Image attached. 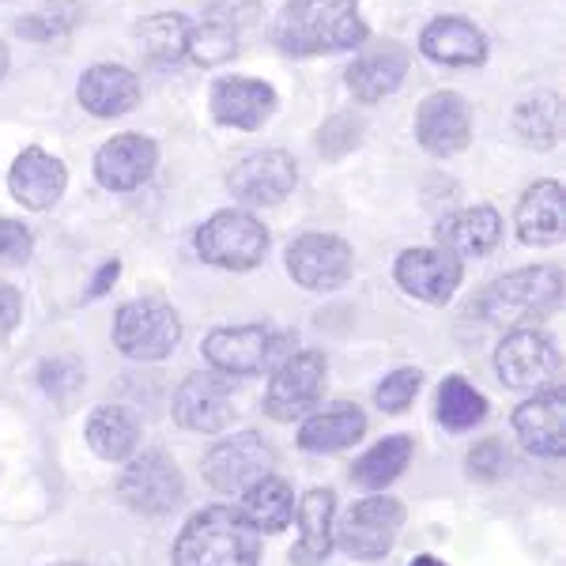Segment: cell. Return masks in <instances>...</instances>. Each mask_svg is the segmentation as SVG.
I'll use <instances>...</instances> for the list:
<instances>
[{
  "instance_id": "obj_9",
  "label": "cell",
  "mask_w": 566,
  "mask_h": 566,
  "mask_svg": "<svg viewBox=\"0 0 566 566\" xmlns=\"http://www.w3.org/2000/svg\"><path fill=\"white\" fill-rule=\"evenodd\" d=\"M181 491H186V480H181L178 464L159 450L129 458V469L117 480V495H122L125 506L148 517L170 514L181 502Z\"/></svg>"
},
{
  "instance_id": "obj_17",
  "label": "cell",
  "mask_w": 566,
  "mask_h": 566,
  "mask_svg": "<svg viewBox=\"0 0 566 566\" xmlns=\"http://www.w3.org/2000/svg\"><path fill=\"white\" fill-rule=\"evenodd\" d=\"M155 163H159L155 140H148V136H140V133H125L98 148L95 178L109 193H129V189L144 186V181L151 178Z\"/></svg>"
},
{
  "instance_id": "obj_13",
  "label": "cell",
  "mask_w": 566,
  "mask_h": 566,
  "mask_svg": "<svg viewBox=\"0 0 566 566\" xmlns=\"http://www.w3.org/2000/svg\"><path fill=\"white\" fill-rule=\"evenodd\" d=\"M559 367V348L541 328H514L495 352V370L502 386L510 389H533L547 381Z\"/></svg>"
},
{
  "instance_id": "obj_4",
  "label": "cell",
  "mask_w": 566,
  "mask_h": 566,
  "mask_svg": "<svg viewBox=\"0 0 566 566\" xmlns=\"http://www.w3.org/2000/svg\"><path fill=\"white\" fill-rule=\"evenodd\" d=\"M197 253L216 269L250 272L269 253V231H264L258 216L227 208V212H216L197 231Z\"/></svg>"
},
{
  "instance_id": "obj_22",
  "label": "cell",
  "mask_w": 566,
  "mask_h": 566,
  "mask_svg": "<svg viewBox=\"0 0 566 566\" xmlns=\"http://www.w3.org/2000/svg\"><path fill=\"white\" fill-rule=\"evenodd\" d=\"M76 98L95 117H122L140 103V80L125 65H95L80 76Z\"/></svg>"
},
{
  "instance_id": "obj_14",
  "label": "cell",
  "mask_w": 566,
  "mask_h": 566,
  "mask_svg": "<svg viewBox=\"0 0 566 566\" xmlns=\"http://www.w3.org/2000/svg\"><path fill=\"white\" fill-rule=\"evenodd\" d=\"M397 283L412 298H423L431 306H442L453 298V291L461 287V258H453L450 250H408L397 261Z\"/></svg>"
},
{
  "instance_id": "obj_6",
  "label": "cell",
  "mask_w": 566,
  "mask_h": 566,
  "mask_svg": "<svg viewBox=\"0 0 566 566\" xmlns=\"http://www.w3.org/2000/svg\"><path fill=\"white\" fill-rule=\"evenodd\" d=\"M400 525H405V506L389 495H370L355 502L340 525H333V544H340L352 559L370 563L389 555V547L400 536Z\"/></svg>"
},
{
  "instance_id": "obj_34",
  "label": "cell",
  "mask_w": 566,
  "mask_h": 566,
  "mask_svg": "<svg viewBox=\"0 0 566 566\" xmlns=\"http://www.w3.org/2000/svg\"><path fill=\"white\" fill-rule=\"evenodd\" d=\"M76 23H80V0H45L39 12H31L27 20L15 23V31L31 42H53V39H65Z\"/></svg>"
},
{
  "instance_id": "obj_44",
  "label": "cell",
  "mask_w": 566,
  "mask_h": 566,
  "mask_svg": "<svg viewBox=\"0 0 566 566\" xmlns=\"http://www.w3.org/2000/svg\"><path fill=\"white\" fill-rule=\"evenodd\" d=\"M4 72H8V50L0 45V76H4Z\"/></svg>"
},
{
  "instance_id": "obj_41",
  "label": "cell",
  "mask_w": 566,
  "mask_h": 566,
  "mask_svg": "<svg viewBox=\"0 0 566 566\" xmlns=\"http://www.w3.org/2000/svg\"><path fill=\"white\" fill-rule=\"evenodd\" d=\"M23 317V298L15 287H8V283H0V336H8L15 325H20Z\"/></svg>"
},
{
  "instance_id": "obj_10",
  "label": "cell",
  "mask_w": 566,
  "mask_h": 566,
  "mask_svg": "<svg viewBox=\"0 0 566 566\" xmlns=\"http://www.w3.org/2000/svg\"><path fill=\"white\" fill-rule=\"evenodd\" d=\"M283 336L272 333L269 325H239V328H216L205 340L208 367L219 374H261L276 363ZM280 367V363H276Z\"/></svg>"
},
{
  "instance_id": "obj_39",
  "label": "cell",
  "mask_w": 566,
  "mask_h": 566,
  "mask_svg": "<svg viewBox=\"0 0 566 566\" xmlns=\"http://www.w3.org/2000/svg\"><path fill=\"white\" fill-rule=\"evenodd\" d=\"M34 253V239L23 223H12V219H0V269H15V264H27Z\"/></svg>"
},
{
  "instance_id": "obj_3",
  "label": "cell",
  "mask_w": 566,
  "mask_h": 566,
  "mask_svg": "<svg viewBox=\"0 0 566 566\" xmlns=\"http://www.w3.org/2000/svg\"><path fill=\"white\" fill-rule=\"evenodd\" d=\"M563 298V276L555 269H522L491 283L476 298V310L491 325H522L525 317L547 314Z\"/></svg>"
},
{
  "instance_id": "obj_21",
  "label": "cell",
  "mask_w": 566,
  "mask_h": 566,
  "mask_svg": "<svg viewBox=\"0 0 566 566\" xmlns=\"http://www.w3.org/2000/svg\"><path fill=\"white\" fill-rule=\"evenodd\" d=\"M65 186H69L65 163L53 159V155L42 148L20 151V159L12 163V175H8L12 197L20 200L23 208H34V212L57 205L61 193H65Z\"/></svg>"
},
{
  "instance_id": "obj_25",
  "label": "cell",
  "mask_w": 566,
  "mask_h": 566,
  "mask_svg": "<svg viewBox=\"0 0 566 566\" xmlns=\"http://www.w3.org/2000/svg\"><path fill=\"white\" fill-rule=\"evenodd\" d=\"M563 186L559 181H536L517 205V234L525 245H555L563 239Z\"/></svg>"
},
{
  "instance_id": "obj_30",
  "label": "cell",
  "mask_w": 566,
  "mask_h": 566,
  "mask_svg": "<svg viewBox=\"0 0 566 566\" xmlns=\"http://www.w3.org/2000/svg\"><path fill=\"white\" fill-rule=\"evenodd\" d=\"M408 461H412V438L408 434L381 438L374 450H367L352 464V480L359 483L363 491H386L389 483L408 469Z\"/></svg>"
},
{
  "instance_id": "obj_45",
  "label": "cell",
  "mask_w": 566,
  "mask_h": 566,
  "mask_svg": "<svg viewBox=\"0 0 566 566\" xmlns=\"http://www.w3.org/2000/svg\"><path fill=\"white\" fill-rule=\"evenodd\" d=\"M57 566H84V563H57Z\"/></svg>"
},
{
  "instance_id": "obj_28",
  "label": "cell",
  "mask_w": 566,
  "mask_h": 566,
  "mask_svg": "<svg viewBox=\"0 0 566 566\" xmlns=\"http://www.w3.org/2000/svg\"><path fill=\"white\" fill-rule=\"evenodd\" d=\"M87 446L98 453L103 461H129L140 446V423L125 412V408H95L87 419Z\"/></svg>"
},
{
  "instance_id": "obj_11",
  "label": "cell",
  "mask_w": 566,
  "mask_h": 566,
  "mask_svg": "<svg viewBox=\"0 0 566 566\" xmlns=\"http://www.w3.org/2000/svg\"><path fill=\"white\" fill-rule=\"evenodd\" d=\"M287 272L306 291H336L352 276V245L336 234H303L287 250Z\"/></svg>"
},
{
  "instance_id": "obj_15",
  "label": "cell",
  "mask_w": 566,
  "mask_h": 566,
  "mask_svg": "<svg viewBox=\"0 0 566 566\" xmlns=\"http://www.w3.org/2000/svg\"><path fill=\"white\" fill-rule=\"evenodd\" d=\"M514 431L536 458H563L566 450V392L541 389L514 408Z\"/></svg>"
},
{
  "instance_id": "obj_16",
  "label": "cell",
  "mask_w": 566,
  "mask_h": 566,
  "mask_svg": "<svg viewBox=\"0 0 566 566\" xmlns=\"http://www.w3.org/2000/svg\"><path fill=\"white\" fill-rule=\"evenodd\" d=\"M416 136L427 151L446 159V155H458L469 148L472 140V114L469 103L453 91H438L427 98L416 114Z\"/></svg>"
},
{
  "instance_id": "obj_27",
  "label": "cell",
  "mask_w": 566,
  "mask_h": 566,
  "mask_svg": "<svg viewBox=\"0 0 566 566\" xmlns=\"http://www.w3.org/2000/svg\"><path fill=\"white\" fill-rule=\"evenodd\" d=\"M363 434H367V416L355 405H333L325 412H310L303 431H298V446L306 453H336L359 442Z\"/></svg>"
},
{
  "instance_id": "obj_12",
  "label": "cell",
  "mask_w": 566,
  "mask_h": 566,
  "mask_svg": "<svg viewBox=\"0 0 566 566\" xmlns=\"http://www.w3.org/2000/svg\"><path fill=\"white\" fill-rule=\"evenodd\" d=\"M175 419L186 431L200 434H219L231 427L234 405H231V378L219 370L208 374H189L181 381L178 397H175Z\"/></svg>"
},
{
  "instance_id": "obj_38",
  "label": "cell",
  "mask_w": 566,
  "mask_h": 566,
  "mask_svg": "<svg viewBox=\"0 0 566 566\" xmlns=\"http://www.w3.org/2000/svg\"><path fill=\"white\" fill-rule=\"evenodd\" d=\"M359 136H363L359 117L336 114V117H328L322 125V133H317V148H322L328 159H340V155H348L355 144H359Z\"/></svg>"
},
{
  "instance_id": "obj_5",
  "label": "cell",
  "mask_w": 566,
  "mask_h": 566,
  "mask_svg": "<svg viewBox=\"0 0 566 566\" xmlns=\"http://www.w3.org/2000/svg\"><path fill=\"white\" fill-rule=\"evenodd\" d=\"M181 322L178 314L159 298L125 303L114 317V344L122 355L140 363H159L178 348Z\"/></svg>"
},
{
  "instance_id": "obj_19",
  "label": "cell",
  "mask_w": 566,
  "mask_h": 566,
  "mask_svg": "<svg viewBox=\"0 0 566 566\" xmlns=\"http://www.w3.org/2000/svg\"><path fill=\"white\" fill-rule=\"evenodd\" d=\"M276 109V91L264 80L223 76L212 87V117L231 129H261Z\"/></svg>"
},
{
  "instance_id": "obj_2",
  "label": "cell",
  "mask_w": 566,
  "mask_h": 566,
  "mask_svg": "<svg viewBox=\"0 0 566 566\" xmlns=\"http://www.w3.org/2000/svg\"><path fill=\"white\" fill-rule=\"evenodd\" d=\"M261 533L239 506H208L175 541V566H258Z\"/></svg>"
},
{
  "instance_id": "obj_36",
  "label": "cell",
  "mask_w": 566,
  "mask_h": 566,
  "mask_svg": "<svg viewBox=\"0 0 566 566\" xmlns=\"http://www.w3.org/2000/svg\"><path fill=\"white\" fill-rule=\"evenodd\" d=\"M419 386H423V374H419L416 367H400V370H392L378 389H374V400H378L381 412L397 416L416 400Z\"/></svg>"
},
{
  "instance_id": "obj_40",
  "label": "cell",
  "mask_w": 566,
  "mask_h": 566,
  "mask_svg": "<svg viewBox=\"0 0 566 566\" xmlns=\"http://www.w3.org/2000/svg\"><path fill=\"white\" fill-rule=\"evenodd\" d=\"M506 469H510V453L499 438H488V442H480L476 450L469 453V476H476V480L491 483V480H499Z\"/></svg>"
},
{
  "instance_id": "obj_26",
  "label": "cell",
  "mask_w": 566,
  "mask_h": 566,
  "mask_svg": "<svg viewBox=\"0 0 566 566\" xmlns=\"http://www.w3.org/2000/svg\"><path fill=\"white\" fill-rule=\"evenodd\" d=\"M408 72V53L400 45H378V50L363 53L359 61L348 69V87L359 103H378V98L392 95L400 84H405Z\"/></svg>"
},
{
  "instance_id": "obj_1",
  "label": "cell",
  "mask_w": 566,
  "mask_h": 566,
  "mask_svg": "<svg viewBox=\"0 0 566 566\" xmlns=\"http://www.w3.org/2000/svg\"><path fill=\"white\" fill-rule=\"evenodd\" d=\"M276 42L295 57L355 50L367 42L359 0H287L276 20Z\"/></svg>"
},
{
  "instance_id": "obj_35",
  "label": "cell",
  "mask_w": 566,
  "mask_h": 566,
  "mask_svg": "<svg viewBox=\"0 0 566 566\" xmlns=\"http://www.w3.org/2000/svg\"><path fill=\"white\" fill-rule=\"evenodd\" d=\"M186 53L197 61V65H223L239 53V34H234L231 23H205V27H193L189 31V42H186Z\"/></svg>"
},
{
  "instance_id": "obj_18",
  "label": "cell",
  "mask_w": 566,
  "mask_h": 566,
  "mask_svg": "<svg viewBox=\"0 0 566 566\" xmlns=\"http://www.w3.org/2000/svg\"><path fill=\"white\" fill-rule=\"evenodd\" d=\"M295 159L280 148L245 155L231 170V193L242 205H280L295 189Z\"/></svg>"
},
{
  "instance_id": "obj_43",
  "label": "cell",
  "mask_w": 566,
  "mask_h": 566,
  "mask_svg": "<svg viewBox=\"0 0 566 566\" xmlns=\"http://www.w3.org/2000/svg\"><path fill=\"white\" fill-rule=\"evenodd\" d=\"M412 566H446L442 559H434V555H419V559Z\"/></svg>"
},
{
  "instance_id": "obj_8",
  "label": "cell",
  "mask_w": 566,
  "mask_h": 566,
  "mask_svg": "<svg viewBox=\"0 0 566 566\" xmlns=\"http://www.w3.org/2000/svg\"><path fill=\"white\" fill-rule=\"evenodd\" d=\"M272 469H276V453L258 431L223 438L205 458V480L223 495H242L258 480L272 476Z\"/></svg>"
},
{
  "instance_id": "obj_23",
  "label": "cell",
  "mask_w": 566,
  "mask_h": 566,
  "mask_svg": "<svg viewBox=\"0 0 566 566\" xmlns=\"http://www.w3.org/2000/svg\"><path fill=\"white\" fill-rule=\"evenodd\" d=\"M434 239L442 250H450L453 258H488L491 250L502 242V219L495 208H464V212L442 219L434 227Z\"/></svg>"
},
{
  "instance_id": "obj_37",
  "label": "cell",
  "mask_w": 566,
  "mask_h": 566,
  "mask_svg": "<svg viewBox=\"0 0 566 566\" xmlns=\"http://www.w3.org/2000/svg\"><path fill=\"white\" fill-rule=\"evenodd\" d=\"M42 389L50 392L57 405H69L72 397H76L80 389H84V367L80 363H72V359H50V363H42Z\"/></svg>"
},
{
  "instance_id": "obj_42",
  "label": "cell",
  "mask_w": 566,
  "mask_h": 566,
  "mask_svg": "<svg viewBox=\"0 0 566 566\" xmlns=\"http://www.w3.org/2000/svg\"><path fill=\"white\" fill-rule=\"evenodd\" d=\"M117 272H122V264H117V261H109V264H103V269H98V276H95V283H91L87 298H98V295H103V291H106V287H114Z\"/></svg>"
},
{
  "instance_id": "obj_7",
  "label": "cell",
  "mask_w": 566,
  "mask_h": 566,
  "mask_svg": "<svg viewBox=\"0 0 566 566\" xmlns=\"http://www.w3.org/2000/svg\"><path fill=\"white\" fill-rule=\"evenodd\" d=\"M325 374H328V359L322 352L287 355L269 381L264 412L276 419V423H295V419L310 416L325 392Z\"/></svg>"
},
{
  "instance_id": "obj_33",
  "label": "cell",
  "mask_w": 566,
  "mask_h": 566,
  "mask_svg": "<svg viewBox=\"0 0 566 566\" xmlns=\"http://www.w3.org/2000/svg\"><path fill=\"white\" fill-rule=\"evenodd\" d=\"M193 23L181 20V15H151V20L136 23V39H140V50L148 53L151 61H178L186 57V42Z\"/></svg>"
},
{
  "instance_id": "obj_32",
  "label": "cell",
  "mask_w": 566,
  "mask_h": 566,
  "mask_svg": "<svg viewBox=\"0 0 566 566\" xmlns=\"http://www.w3.org/2000/svg\"><path fill=\"white\" fill-rule=\"evenodd\" d=\"M483 416H488V400H483L480 389H472L458 374L442 381V389H438V423H442L446 431H453V434L472 431Z\"/></svg>"
},
{
  "instance_id": "obj_24",
  "label": "cell",
  "mask_w": 566,
  "mask_h": 566,
  "mask_svg": "<svg viewBox=\"0 0 566 566\" xmlns=\"http://www.w3.org/2000/svg\"><path fill=\"white\" fill-rule=\"evenodd\" d=\"M333 525H336V495L328 488L306 491L298 502V544L291 552L295 566H317L333 552Z\"/></svg>"
},
{
  "instance_id": "obj_31",
  "label": "cell",
  "mask_w": 566,
  "mask_h": 566,
  "mask_svg": "<svg viewBox=\"0 0 566 566\" xmlns=\"http://www.w3.org/2000/svg\"><path fill=\"white\" fill-rule=\"evenodd\" d=\"M514 129L528 148H555L563 133V103L555 91H536L514 109Z\"/></svg>"
},
{
  "instance_id": "obj_20",
  "label": "cell",
  "mask_w": 566,
  "mask_h": 566,
  "mask_svg": "<svg viewBox=\"0 0 566 566\" xmlns=\"http://www.w3.org/2000/svg\"><path fill=\"white\" fill-rule=\"evenodd\" d=\"M419 50L423 57L438 61L450 69H476L488 57V39L476 23L461 20V15H438L419 34Z\"/></svg>"
},
{
  "instance_id": "obj_29",
  "label": "cell",
  "mask_w": 566,
  "mask_h": 566,
  "mask_svg": "<svg viewBox=\"0 0 566 566\" xmlns=\"http://www.w3.org/2000/svg\"><path fill=\"white\" fill-rule=\"evenodd\" d=\"M242 514L258 533H280L287 528L291 514H295V495H291V483L280 476H264L253 483L250 491H242Z\"/></svg>"
}]
</instances>
